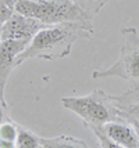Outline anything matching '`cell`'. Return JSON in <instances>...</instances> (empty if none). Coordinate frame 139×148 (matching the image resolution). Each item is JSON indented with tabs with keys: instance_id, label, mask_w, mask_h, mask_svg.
Wrapping results in <instances>:
<instances>
[{
	"instance_id": "11",
	"label": "cell",
	"mask_w": 139,
	"mask_h": 148,
	"mask_svg": "<svg viewBox=\"0 0 139 148\" xmlns=\"http://www.w3.org/2000/svg\"><path fill=\"white\" fill-rule=\"evenodd\" d=\"M89 129L93 132V134H95L96 140L99 143L100 148H125V147H122V145H120V144H117V143L111 141L107 136L103 134V132L99 127H89Z\"/></svg>"
},
{
	"instance_id": "15",
	"label": "cell",
	"mask_w": 139,
	"mask_h": 148,
	"mask_svg": "<svg viewBox=\"0 0 139 148\" xmlns=\"http://www.w3.org/2000/svg\"><path fill=\"white\" fill-rule=\"evenodd\" d=\"M131 125H132L133 127H135V130H136V133H138V136H139V121H136V119H132V121H131Z\"/></svg>"
},
{
	"instance_id": "9",
	"label": "cell",
	"mask_w": 139,
	"mask_h": 148,
	"mask_svg": "<svg viewBox=\"0 0 139 148\" xmlns=\"http://www.w3.org/2000/svg\"><path fill=\"white\" fill-rule=\"evenodd\" d=\"M107 1L109 0H77L75 4L81 8V11L86 15V18L91 19L95 14L99 13Z\"/></svg>"
},
{
	"instance_id": "6",
	"label": "cell",
	"mask_w": 139,
	"mask_h": 148,
	"mask_svg": "<svg viewBox=\"0 0 139 148\" xmlns=\"http://www.w3.org/2000/svg\"><path fill=\"white\" fill-rule=\"evenodd\" d=\"M99 129L111 141L117 143L122 147L139 148V136L132 125L124 123L122 121H113L103 126H99Z\"/></svg>"
},
{
	"instance_id": "7",
	"label": "cell",
	"mask_w": 139,
	"mask_h": 148,
	"mask_svg": "<svg viewBox=\"0 0 139 148\" xmlns=\"http://www.w3.org/2000/svg\"><path fill=\"white\" fill-rule=\"evenodd\" d=\"M40 141H42L40 145L45 148H91L85 141L67 134L53 138H40Z\"/></svg>"
},
{
	"instance_id": "2",
	"label": "cell",
	"mask_w": 139,
	"mask_h": 148,
	"mask_svg": "<svg viewBox=\"0 0 139 148\" xmlns=\"http://www.w3.org/2000/svg\"><path fill=\"white\" fill-rule=\"evenodd\" d=\"M61 104L66 110L80 116L88 127H99L113 121H121L122 115L102 90H95L88 96L63 97Z\"/></svg>"
},
{
	"instance_id": "3",
	"label": "cell",
	"mask_w": 139,
	"mask_h": 148,
	"mask_svg": "<svg viewBox=\"0 0 139 148\" xmlns=\"http://www.w3.org/2000/svg\"><path fill=\"white\" fill-rule=\"evenodd\" d=\"M14 11L33 18L45 25L64 22H89V18L75 3H54L49 0H17Z\"/></svg>"
},
{
	"instance_id": "13",
	"label": "cell",
	"mask_w": 139,
	"mask_h": 148,
	"mask_svg": "<svg viewBox=\"0 0 139 148\" xmlns=\"http://www.w3.org/2000/svg\"><path fill=\"white\" fill-rule=\"evenodd\" d=\"M3 89H4V86L0 84V122L4 121V97H3Z\"/></svg>"
},
{
	"instance_id": "12",
	"label": "cell",
	"mask_w": 139,
	"mask_h": 148,
	"mask_svg": "<svg viewBox=\"0 0 139 148\" xmlns=\"http://www.w3.org/2000/svg\"><path fill=\"white\" fill-rule=\"evenodd\" d=\"M128 115L132 116V119L139 121V103L133 104V105H131V107L128 108Z\"/></svg>"
},
{
	"instance_id": "8",
	"label": "cell",
	"mask_w": 139,
	"mask_h": 148,
	"mask_svg": "<svg viewBox=\"0 0 139 148\" xmlns=\"http://www.w3.org/2000/svg\"><path fill=\"white\" fill-rule=\"evenodd\" d=\"M40 137H38L31 130L18 126V134L15 138L17 148H40Z\"/></svg>"
},
{
	"instance_id": "4",
	"label": "cell",
	"mask_w": 139,
	"mask_h": 148,
	"mask_svg": "<svg viewBox=\"0 0 139 148\" xmlns=\"http://www.w3.org/2000/svg\"><path fill=\"white\" fill-rule=\"evenodd\" d=\"M122 35L124 43L117 62L107 69L95 71L92 73L93 79L117 76L125 80L139 82V33L135 28H125L122 29Z\"/></svg>"
},
{
	"instance_id": "14",
	"label": "cell",
	"mask_w": 139,
	"mask_h": 148,
	"mask_svg": "<svg viewBox=\"0 0 139 148\" xmlns=\"http://www.w3.org/2000/svg\"><path fill=\"white\" fill-rule=\"evenodd\" d=\"M0 148H17V145H15V141H8V140L0 138Z\"/></svg>"
},
{
	"instance_id": "10",
	"label": "cell",
	"mask_w": 139,
	"mask_h": 148,
	"mask_svg": "<svg viewBox=\"0 0 139 148\" xmlns=\"http://www.w3.org/2000/svg\"><path fill=\"white\" fill-rule=\"evenodd\" d=\"M18 134V126L13 123L11 121L4 119L0 122V138L1 140H8V141H15Z\"/></svg>"
},
{
	"instance_id": "5",
	"label": "cell",
	"mask_w": 139,
	"mask_h": 148,
	"mask_svg": "<svg viewBox=\"0 0 139 148\" xmlns=\"http://www.w3.org/2000/svg\"><path fill=\"white\" fill-rule=\"evenodd\" d=\"M45 24L22 14L13 13V15L6 21L1 28V40L14 39V40H31L35 33L45 28Z\"/></svg>"
},
{
	"instance_id": "1",
	"label": "cell",
	"mask_w": 139,
	"mask_h": 148,
	"mask_svg": "<svg viewBox=\"0 0 139 148\" xmlns=\"http://www.w3.org/2000/svg\"><path fill=\"white\" fill-rule=\"evenodd\" d=\"M93 28L91 22H64L47 25L35 33L25 50L14 61V66L31 58L54 61L67 57L74 43L80 39H91Z\"/></svg>"
},
{
	"instance_id": "18",
	"label": "cell",
	"mask_w": 139,
	"mask_h": 148,
	"mask_svg": "<svg viewBox=\"0 0 139 148\" xmlns=\"http://www.w3.org/2000/svg\"><path fill=\"white\" fill-rule=\"evenodd\" d=\"M40 148H45V147H42V145H40Z\"/></svg>"
},
{
	"instance_id": "16",
	"label": "cell",
	"mask_w": 139,
	"mask_h": 148,
	"mask_svg": "<svg viewBox=\"0 0 139 148\" xmlns=\"http://www.w3.org/2000/svg\"><path fill=\"white\" fill-rule=\"evenodd\" d=\"M49 1H54V3H73L71 0H49Z\"/></svg>"
},
{
	"instance_id": "17",
	"label": "cell",
	"mask_w": 139,
	"mask_h": 148,
	"mask_svg": "<svg viewBox=\"0 0 139 148\" xmlns=\"http://www.w3.org/2000/svg\"><path fill=\"white\" fill-rule=\"evenodd\" d=\"M71 1H73V3H77V0H71Z\"/></svg>"
}]
</instances>
